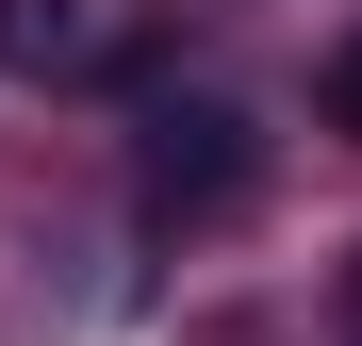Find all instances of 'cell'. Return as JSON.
<instances>
[{
    "label": "cell",
    "mask_w": 362,
    "mask_h": 346,
    "mask_svg": "<svg viewBox=\"0 0 362 346\" xmlns=\"http://www.w3.org/2000/svg\"><path fill=\"white\" fill-rule=\"evenodd\" d=\"M0 67L17 83H99L115 67V17L99 0H0Z\"/></svg>",
    "instance_id": "2"
},
{
    "label": "cell",
    "mask_w": 362,
    "mask_h": 346,
    "mask_svg": "<svg viewBox=\"0 0 362 346\" xmlns=\"http://www.w3.org/2000/svg\"><path fill=\"white\" fill-rule=\"evenodd\" d=\"M132 198L165 214V231H214V214H247L264 198V115L247 99H148V132H132Z\"/></svg>",
    "instance_id": "1"
},
{
    "label": "cell",
    "mask_w": 362,
    "mask_h": 346,
    "mask_svg": "<svg viewBox=\"0 0 362 346\" xmlns=\"http://www.w3.org/2000/svg\"><path fill=\"white\" fill-rule=\"evenodd\" d=\"M346 346H362V264H346Z\"/></svg>",
    "instance_id": "4"
},
{
    "label": "cell",
    "mask_w": 362,
    "mask_h": 346,
    "mask_svg": "<svg viewBox=\"0 0 362 346\" xmlns=\"http://www.w3.org/2000/svg\"><path fill=\"white\" fill-rule=\"evenodd\" d=\"M313 115H329V132H362V33L329 50V83H313Z\"/></svg>",
    "instance_id": "3"
}]
</instances>
